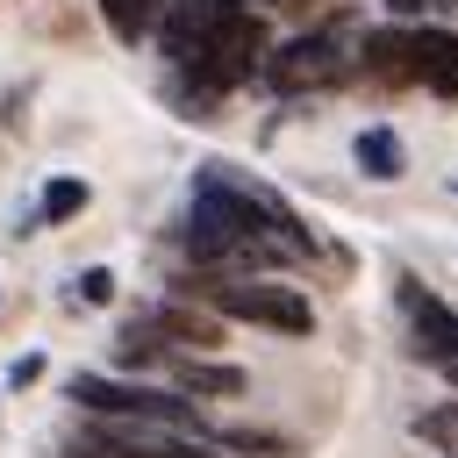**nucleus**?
I'll return each instance as SVG.
<instances>
[{
  "mask_svg": "<svg viewBox=\"0 0 458 458\" xmlns=\"http://www.w3.org/2000/svg\"><path fill=\"white\" fill-rule=\"evenodd\" d=\"M186 301H208V315L222 322H258V329H279V336H308L315 329V308L301 286H279V279H250V272H179L172 279Z\"/></svg>",
  "mask_w": 458,
  "mask_h": 458,
  "instance_id": "obj_1",
  "label": "nucleus"
},
{
  "mask_svg": "<svg viewBox=\"0 0 458 458\" xmlns=\"http://www.w3.org/2000/svg\"><path fill=\"white\" fill-rule=\"evenodd\" d=\"M186 7V21L200 29V43H208V72H215V93H229V86H250L258 79V64H265V21L250 14V0H179Z\"/></svg>",
  "mask_w": 458,
  "mask_h": 458,
  "instance_id": "obj_2",
  "label": "nucleus"
},
{
  "mask_svg": "<svg viewBox=\"0 0 458 458\" xmlns=\"http://www.w3.org/2000/svg\"><path fill=\"white\" fill-rule=\"evenodd\" d=\"M64 394L86 415H122V422H157V429H193L200 437V408L186 394H165V386H143V379H122V372H72Z\"/></svg>",
  "mask_w": 458,
  "mask_h": 458,
  "instance_id": "obj_3",
  "label": "nucleus"
},
{
  "mask_svg": "<svg viewBox=\"0 0 458 458\" xmlns=\"http://www.w3.org/2000/svg\"><path fill=\"white\" fill-rule=\"evenodd\" d=\"M258 79H265L272 93H315V86H336V79H351V43H344L336 21H329V29H308V36L279 43V50H265Z\"/></svg>",
  "mask_w": 458,
  "mask_h": 458,
  "instance_id": "obj_4",
  "label": "nucleus"
},
{
  "mask_svg": "<svg viewBox=\"0 0 458 458\" xmlns=\"http://www.w3.org/2000/svg\"><path fill=\"white\" fill-rule=\"evenodd\" d=\"M401 308H408V329H415V358L458 365V308H444L437 293H422L415 272H401Z\"/></svg>",
  "mask_w": 458,
  "mask_h": 458,
  "instance_id": "obj_5",
  "label": "nucleus"
},
{
  "mask_svg": "<svg viewBox=\"0 0 458 458\" xmlns=\"http://www.w3.org/2000/svg\"><path fill=\"white\" fill-rule=\"evenodd\" d=\"M351 72H365L372 86H415V29H365Z\"/></svg>",
  "mask_w": 458,
  "mask_h": 458,
  "instance_id": "obj_6",
  "label": "nucleus"
},
{
  "mask_svg": "<svg viewBox=\"0 0 458 458\" xmlns=\"http://www.w3.org/2000/svg\"><path fill=\"white\" fill-rule=\"evenodd\" d=\"M136 322H143V329H157L172 351H179V344H193V351L222 344V315H208V308H200V301H186V293H179V301H157V308H143Z\"/></svg>",
  "mask_w": 458,
  "mask_h": 458,
  "instance_id": "obj_7",
  "label": "nucleus"
},
{
  "mask_svg": "<svg viewBox=\"0 0 458 458\" xmlns=\"http://www.w3.org/2000/svg\"><path fill=\"white\" fill-rule=\"evenodd\" d=\"M415 86H429L437 100H458V29H415Z\"/></svg>",
  "mask_w": 458,
  "mask_h": 458,
  "instance_id": "obj_8",
  "label": "nucleus"
},
{
  "mask_svg": "<svg viewBox=\"0 0 458 458\" xmlns=\"http://www.w3.org/2000/svg\"><path fill=\"white\" fill-rule=\"evenodd\" d=\"M351 157H358V172L372 179V186H394V179H408V143L386 129V122H372V129H358V143H351Z\"/></svg>",
  "mask_w": 458,
  "mask_h": 458,
  "instance_id": "obj_9",
  "label": "nucleus"
},
{
  "mask_svg": "<svg viewBox=\"0 0 458 458\" xmlns=\"http://www.w3.org/2000/svg\"><path fill=\"white\" fill-rule=\"evenodd\" d=\"M172 372H179V386L193 394V401H229V394H243V372L236 365H215V358H172Z\"/></svg>",
  "mask_w": 458,
  "mask_h": 458,
  "instance_id": "obj_10",
  "label": "nucleus"
},
{
  "mask_svg": "<svg viewBox=\"0 0 458 458\" xmlns=\"http://www.w3.org/2000/svg\"><path fill=\"white\" fill-rule=\"evenodd\" d=\"M86 200H93V186H86V179H72V172H57V179H43L36 222H43V229H57V222H79V215H86Z\"/></svg>",
  "mask_w": 458,
  "mask_h": 458,
  "instance_id": "obj_11",
  "label": "nucleus"
},
{
  "mask_svg": "<svg viewBox=\"0 0 458 458\" xmlns=\"http://www.w3.org/2000/svg\"><path fill=\"white\" fill-rule=\"evenodd\" d=\"M179 351L157 336V329H143V322H122V336H114V365L122 372H150V365H172Z\"/></svg>",
  "mask_w": 458,
  "mask_h": 458,
  "instance_id": "obj_12",
  "label": "nucleus"
},
{
  "mask_svg": "<svg viewBox=\"0 0 458 458\" xmlns=\"http://www.w3.org/2000/svg\"><path fill=\"white\" fill-rule=\"evenodd\" d=\"M157 14H165V0H100V21L114 29V43H143L157 29Z\"/></svg>",
  "mask_w": 458,
  "mask_h": 458,
  "instance_id": "obj_13",
  "label": "nucleus"
},
{
  "mask_svg": "<svg viewBox=\"0 0 458 458\" xmlns=\"http://www.w3.org/2000/svg\"><path fill=\"white\" fill-rule=\"evenodd\" d=\"M415 437L458 458V401H451V408H422V415H415Z\"/></svg>",
  "mask_w": 458,
  "mask_h": 458,
  "instance_id": "obj_14",
  "label": "nucleus"
},
{
  "mask_svg": "<svg viewBox=\"0 0 458 458\" xmlns=\"http://www.w3.org/2000/svg\"><path fill=\"white\" fill-rule=\"evenodd\" d=\"M72 301H79V308H107V301H114V272H107V265H86V272L72 279Z\"/></svg>",
  "mask_w": 458,
  "mask_h": 458,
  "instance_id": "obj_15",
  "label": "nucleus"
},
{
  "mask_svg": "<svg viewBox=\"0 0 458 458\" xmlns=\"http://www.w3.org/2000/svg\"><path fill=\"white\" fill-rule=\"evenodd\" d=\"M222 444H229V451H272V458H293V444H286V437H265V429H229Z\"/></svg>",
  "mask_w": 458,
  "mask_h": 458,
  "instance_id": "obj_16",
  "label": "nucleus"
},
{
  "mask_svg": "<svg viewBox=\"0 0 458 458\" xmlns=\"http://www.w3.org/2000/svg\"><path fill=\"white\" fill-rule=\"evenodd\" d=\"M157 458H222V451H208V444H193V437H179V429H172Z\"/></svg>",
  "mask_w": 458,
  "mask_h": 458,
  "instance_id": "obj_17",
  "label": "nucleus"
},
{
  "mask_svg": "<svg viewBox=\"0 0 458 458\" xmlns=\"http://www.w3.org/2000/svg\"><path fill=\"white\" fill-rule=\"evenodd\" d=\"M36 379H43V358H36V351H29V358H14V365H7V386H36Z\"/></svg>",
  "mask_w": 458,
  "mask_h": 458,
  "instance_id": "obj_18",
  "label": "nucleus"
},
{
  "mask_svg": "<svg viewBox=\"0 0 458 458\" xmlns=\"http://www.w3.org/2000/svg\"><path fill=\"white\" fill-rule=\"evenodd\" d=\"M386 7H394V14H401V21H415V14H422V7H429V0H386Z\"/></svg>",
  "mask_w": 458,
  "mask_h": 458,
  "instance_id": "obj_19",
  "label": "nucleus"
},
{
  "mask_svg": "<svg viewBox=\"0 0 458 458\" xmlns=\"http://www.w3.org/2000/svg\"><path fill=\"white\" fill-rule=\"evenodd\" d=\"M444 379H451V394H458V365H444Z\"/></svg>",
  "mask_w": 458,
  "mask_h": 458,
  "instance_id": "obj_20",
  "label": "nucleus"
},
{
  "mask_svg": "<svg viewBox=\"0 0 458 458\" xmlns=\"http://www.w3.org/2000/svg\"><path fill=\"white\" fill-rule=\"evenodd\" d=\"M265 7H293V0H265Z\"/></svg>",
  "mask_w": 458,
  "mask_h": 458,
  "instance_id": "obj_21",
  "label": "nucleus"
}]
</instances>
